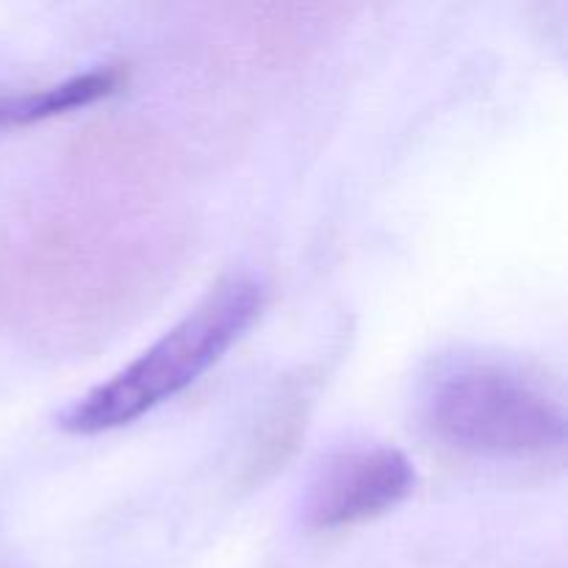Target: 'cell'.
Segmentation results:
<instances>
[{
	"label": "cell",
	"instance_id": "obj_2",
	"mask_svg": "<svg viewBox=\"0 0 568 568\" xmlns=\"http://www.w3.org/2000/svg\"><path fill=\"white\" fill-rule=\"evenodd\" d=\"M261 311V281L253 275L225 277L159 342L67 405L59 414V427L70 436H100L133 425L220 364Z\"/></svg>",
	"mask_w": 568,
	"mask_h": 568
},
{
	"label": "cell",
	"instance_id": "obj_4",
	"mask_svg": "<svg viewBox=\"0 0 568 568\" xmlns=\"http://www.w3.org/2000/svg\"><path fill=\"white\" fill-rule=\"evenodd\" d=\"M120 67H94V70L78 72L50 87L31 89L20 94H3L0 98V131L6 128L33 125V122L50 120L55 114H67L72 109H83L98 100L109 98L122 83Z\"/></svg>",
	"mask_w": 568,
	"mask_h": 568
},
{
	"label": "cell",
	"instance_id": "obj_3",
	"mask_svg": "<svg viewBox=\"0 0 568 568\" xmlns=\"http://www.w3.org/2000/svg\"><path fill=\"white\" fill-rule=\"evenodd\" d=\"M416 480L408 455L388 444L333 449L305 480L300 521L320 532L355 527L403 505L414 494Z\"/></svg>",
	"mask_w": 568,
	"mask_h": 568
},
{
	"label": "cell",
	"instance_id": "obj_1",
	"mask_svg": "<svg viewBox=\"0 0 568 568\" xmlns=\"http://www.w3.org/2000/svg\"><path fill=\"white\" fill-rule=\"evenodd\" d=\"M425 430L460 455L538 460L564 453V399L521 366L494 355H449L419 388Z\"/></svg>",
	"mask_w": 568,
	"mask_h": 568
}]
</instances>
